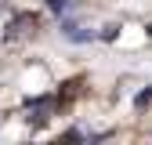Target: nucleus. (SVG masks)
Masks as SVG:
<instances>
[]
</instances>
